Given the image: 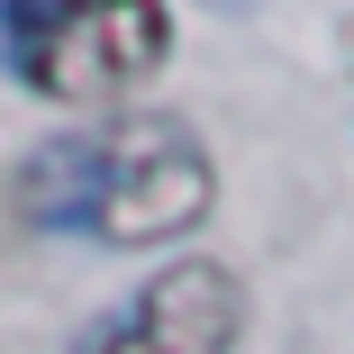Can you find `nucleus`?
Returning <instances> with one entry per match:
<instances>
[{"label":"nucleus","mask_w":354,"mask_h":354,"mask_svg":"<svg viewBox=\"0 0 354 354\" xmlns=\"http://www.w3.org/2000/svg\"><path fill=\"white\" fill-rule=\"evenodd\" d=\"M245 327V291L227 263L209 254H182L146 281V300H136V336H146L155 354H227Z\"/></svg>","instance_id":"3"},{"label":"nucleus","mask_w":354,"mask_h":354,"mask_svg":"<svg viewBox=\"0 0 354 354\" xmlns=\"http://www.w3.org/2000/svg\"><path fill=\"white\" fill-rule=\"evenodd\" d=\"M10 200L28 227L100 236V245H164L209 218L218 173H209V146L182 118H109L91 136L37 146L10 182Z\"/></svg>","instance_id":"1"},{"label":"nucleus","mask_w":354,"mask_h":354,"mask_svg":"<svg viewBox=\"0 0 354 354\" xmlns=\"http://www.w3.org/2000/svg\"><path fill=\"white\" fill-rule=\"evenodd\" d=\"M91 354H155V345L136 336V318H118V327H100V336H91Z\"/></svg>","instance_id":"4"},{"label":"nucleus","mask_w":354,"mask_h":354,"mask_svg":"<svg viewBox=\"0 0 354 354\" xmlns=\"http://www.w3.org/2000/svg\"><path fill=\"white\" fill-rule=\"evenodd\" d=\"M0 55L46 100H109L173 55V19L164 0H0Z\"/></svg>","instance_id":"2"},{"label":"nucleus","mask_w":354,"mask_h":354,"mask_svg":"<svg viewBox=\"0 0 354 354\" xmlns=\"http://www.w3.org/2000/svg\"><path fill=\"white\" fill-rule=\"evenodd\" d=\"M218 10H254V0H218Z\"/></svg>","instance_id":"5"}]
</instances>
